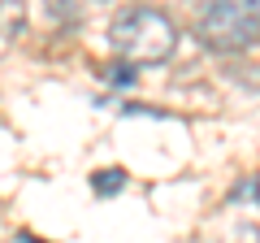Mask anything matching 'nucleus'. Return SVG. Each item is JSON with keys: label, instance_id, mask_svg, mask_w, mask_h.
Masks as SVG:
<instances>
[{"label": "nucleus", "instance_id": "nucleus-6", "mask_svg": "<svg viewBox=\"0 0 260 243\" xmlns=\"http://www.w3.org/2000/svg\"><path fill=\"white\" fill-rule=\"evenodd\" d=\"M247 5H251V13H256V18H260V0H247Z\"/></svg>", "mask_w": 260, "mask_h": 243}, {"label": "nucleus", "instance_id": "nucleus-3", "mask_svg": "<svg viewBox=\"0 0 260 243\" xmlns=\"http://www.w3.org/2000/svg\"><path fill=\"white\" fill-rule=\"evenodd\" d=\"M91 187H95V196H113V191L126 187V174H121V169H100V174L91 178Z\"/></svg>", "mask_w": 260, "mask_h": 243}, {"label": "nucleus", "instance_id": "nucleus-4", "mask_svg": "<svg viewBox=\"0 0 260 243\" xmlns=\"http://www.w3.org/2000/svg\"><path fill=\"white\" fill-rule=\"evenodd\" d=\"M87 9V0H52V13L56 18H78Z\"/></svg>", "mask_w": 260, "mask_h": 243}, {"label": "nucleus", "instance_id": "nucleus-2", "mask_svg": "<svg viewBox=\"0 0 260 243\" xmlns=\"http://www.w3.org/2000/svg\"><path fill=\"white\" fill-rule=\"evenodd\" d=\"M195 35L208 48H221V52L251 48L260 39V18L251 13L247 0H208L195 18Z\"/></svg>", "mask_w": 260, "mask_h": 243}, {"label": "nucleus", "instance_id": "nucleus-1", "mask_svg": "<svg viewBox=\"0 0 260 243\" xmlns=\"http://www.w3.org/2000/svg\"><path fill=\"white\" fill-rule=\"evenodd\" d=\"M109 44L126 66H160L178 48V26L169 13L152 9V5H130L113 18Z\"/></svg>", "mask_w": 260, "mask_h": 243}, {"label": "nucleus", "instance_id": "nucleus-5", "mask_svg": "<svg viewBox=\"0 0 260 243\" xmlns=\"http://www.w3.org/2000/svg\"><path fill=\"white\" fill-rule=\"evenodd\" d=\"M234 196H239V200H251V204H260V174H256V178H247V183H243Z\"/></svg>", "mask_w": 260, "mask_h": 243}]
</instances>
